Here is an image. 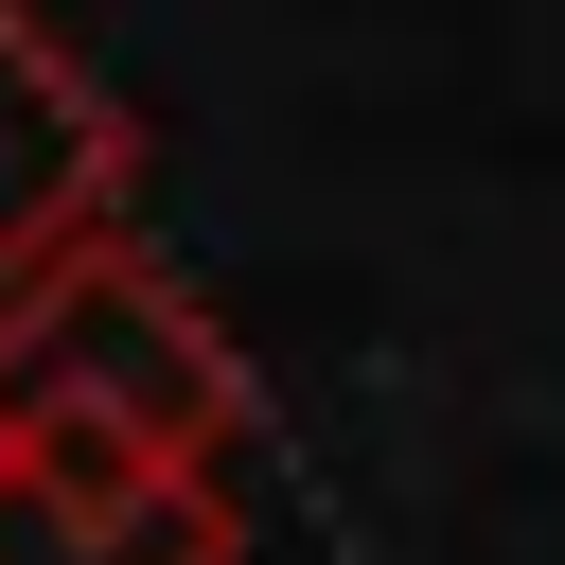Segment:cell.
Here are the masks:
<instances>
[{"mask_svg":"<svg viewBox=\"0 0 565 565\" xmlns=\"http://www.w3.org/2000/svg\"><path fill=\"white\" fill-rule=\"evenodd\" d=\"M247 441V353L212 300L141 247L88 230L35 282H0V459L35 477H230Z\"/></svg>","mask_w":565,"mask_h":565,"instance_id":"1","label":"cell"},{"mask_svg":"<svg viewBox=\"0 0 565 565\" xmlns=\"http://www.w3.org/2000/svg\"><path fill=\"white\" fill-rule=\"evenodd\" d=\"M124 194H141L124 88H106L35 0H0V282H35V265L88 247V230H124Z\"/></svg>","mask_w":565,"mask_h":565,"instance_id":"2","label":"cell"},{"mask_svg":"<svg viewBox=\"0 0 565 565\" xmlns=\"http://www.w3.org/2000/svg\"><path fill=\"white\" fill-rule=\"evenodd\" d=\"M230 477H35L0 459V565H230Z\"/></svg>","mask_w":565,"mask_h":565,"instance_id":"3","label":"cell"}]
</instances>
